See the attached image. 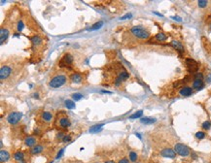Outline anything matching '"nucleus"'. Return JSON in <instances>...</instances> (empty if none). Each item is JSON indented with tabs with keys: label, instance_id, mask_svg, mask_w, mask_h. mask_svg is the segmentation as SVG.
Returning a JSON list of instances; mask_svg holds the SVG:
<instances>
[{
	"label": "nucleus",
	"instance_id": "cd10ccee",
	"mask_svg": "<svg viewBox=\"0 0 211 163\" xmlns=\"http://www.w3.org/2000/svg\"><path fill=\"white\" fill-rule=\"evenodd\" d=\"M196 138L198 140H202L205 138V133L202 132V131H198V132L196 133Z\"/></svg>",
	"mask_w": 211,
	"mask_h": 163
},
{
	"label": "nucleus",
	"instance_id": "2eb2a0df",
	"mask_svg": "<svg viewBox=\"0 0 211 163\" xmlns=\"http://www.w3.org/2000/svg\"><path fill=\"white\" fill-rule=\"evenodd\" d=\"M179 93H180L182 96H184V97H188V96L193 94V89H192V87H190V86H184L180 89Z\"/></svg>",
	"mask_w": 211,
	"mask_h": 163
},
{
	"label": "nucleus",
	"instance_id": "7c9ffc66",
	"mask_svg": "<svg viewBox=\"0 0 211 163\" xmlns=\"http://www.w3.org/2000/svg\"><path fill=\"white\" fill-rule=\"evenodd\" d=\"M198 6L201 8H204V7H206V6H207L208 2L206 1V0H199V1H198Z\"/></svg>",
	"mask_w": 211,
	"mask_h": 163
},
{
	"label": "nucleus",
	"instance_id": "2f4dec72",
	"mask_svg": "<svg viewBox=\"0 0 211 163\" xmlns=\"http://www.w3.org/2000/svg\"><path fill=\"white\" fill-rule=\"evenodd\" d=\"M24 22H22V20H19V22H18V31H22V29H24Z\"/></svg>",
	"mask_w": 211,
	"mask_h": 163
},
{
	"label": "nucleus",
	"instance_id": "423d86ee",
	"mask_svg": "<svg viewBox=\"0 0 211 163\" xmlns=\"http://www.w3.org/2000/svg\"><path fill=\"white\" fill-rule=\"evenodd\" d=\"M73 62V56L70 54H65L60 59L59 65V67H67L69 65H71Z\"/></svg>",
	"mask_w": 211,
	"mask_h": 163
},
{
	"label": "nucleus",
	"instance_id": "f3484780",
	"mask_svg": "<svg viewBox=\"0 0 211 163\" xmlns=\"http://www.w3.org/2000/svg\"><path fill=\"white\" fill-rule=\"evenodd\" d=\"M44 150V147L41 145H36L33 148H30V153L31 154H39Z\"/></svg>",
	"mask_w": 211,
	"mask_h": 163
},
{
	"label": "nucleus",
	"instance_id": "473e14b6",
	"mask_svg": "<svg viewBox=\"0 0 211 163\" xmlns=\"http://www.w3.org/2000/svg\"><path fill=\"white\" fill-rule=\"evenodd\" d=\"M71 139H72V137L70 135H64V137H63V139H62V142L63 143H69L71 141Z\"/></svg>",
	"mask_w": 211,
	"mask_h": 163
},
{
	"label": "nucleus",
	"instance_id": "39448f33",
	"mask_svg": "<svg viewBox=\"0 0 211 163\" xmlns=\"http://www.w3.org/2000/svg\"><path fill=\"white\" fill-rule=\"evenodd\" d=\"M176 154L177 153H175L174 148H166L161 150V156L164 157V158L174 159L176 157Z\"/></svg>",
	"mask_w": 211,
	"mask_h": 163
},
{
	"label": "nucleus",
	"instance_id": "c03bdc74",
	"mask_svg": "<svg viewBox=\"0 0 211 163\" xmlns=\"http://www.w3.org/2000/svg\"><path fill=\"white\" fill-rule=\"evenodd\" d=\"M209 26H210V29H211V23H210V25H209Z\"/></svg>",
	"mask_w": 211,
	"mask_h": 163
},
{
	"label": "nucleus",
	"instance_id": "1a4fd4ad",
	"mask_svg": "<svg viewBox=\"0 0 211 163\" xmlns=\"http://www.w3.org/2000/svg\"><path fill=\"white\" fill-rule=\"evenodd\" d=\"M59 126L61 128H63V129H67V128L71 125V121L68 116H62V118H59Z\"/></svg>",
	"mask_w": 211,
	"mask_h": 163
},
{
	"label": "nucleus",
	"instance_id": "ea45409f",
	"mask_svg": "<svg viewBox=\"0 0 211 163\" xmlns=\"http://www.w3.org/2000/svg\"><path fill=\"white\" fill-rule=\"evenodd\" d=\"M33 96H34V98H37V99L39 98V97H38V96H39V94H38V93H34V94H33Z\"/></svg>",
	"mask_w": 211,
	"mask_h": 163
},
{
	"label": "nucleus",
	"instance_id": "ddd939ff",
	"mask_svg": "<svg viewBox=\"0 0 211 163\" xmlns=\"http://www.w3.org/2000/svg\"><path fill=\"white\" fill-rule=\"evenodd\" d=\"M24 145L27 146L29 148H33L34 146H36V139L33 136H27L24 139Z\"/></svg>",
	"mask_w": 211,
	"mask_h": 163
},
{
	"label": "nucleus",
	"instance_id": "f704fd0d",
	"mask_svg": "<svg viewBox=\"0 0 211 163\" xmlns=\"http://www.w3.org/2000/svg\"><path fill=\"white\" fill-rule=\"evenodd\" d=\"M118 163H129V160L126 158V157H124V158H122V159H120L119 160V162Z\"/></svg>",
	"mask_w": 211,
	"mask_h": 163
},
{
	"label": "nucleus",
	"instance_id": "f8f14e48",
	"mask_svg": "<svg viewBox=\"0 0 211 163\" xmlns=\"http://www.w3.org/2000/svg\"><path fill=\"white\" fill-rule=\"evenodd\" d=\"M70 81L74 84H80L83 81V76L79 73H73L70 75Z\"/></svg>",
	"mask_w": 211,
	"mask_h": 163
},
{
	"label": "nucleus",
	"instance_id": "6ab92c4d",
	"mask_svg": "<svg viewBox=\"0 0 211 163\" xmlns=\"http://www.w3.org/2000/svg\"><path fill=\"white\" fill-rule=\"evenodd\" d=\"M157 119L154 118H150V116H145V118H142L140 119V122L142 124H153V123H155Z\"/></svg>",
	"mask_w": 211,
	"mask_h": 163
},
{
	"label": "nucleus",
	"instance_id": "9b49d317",
	"mask_svg": "<svg viewBox=\"0 0 211 163\" xmlns=\"http://www.w3.org/2000/svg\"><path fill=\"white\" fill-rule=\"evenodd\" d=\"M10 159V153L9 151H7L6 150H0V162L4 163L9 161Z\"/></svg>",
	"mask_w": 211,
	"mask_h": 163
},
{
	"label": "nucleus",
	"instance_id": "4be33fe9",
	"mask_svg": "<svg viewBox=\"0 0 211 163\" xmlns=\"http://www.w3.org/2000/svg\"><path fill=\"white\" fill-rule=\"evenodd\" d=\"M31 42L34 46H38L42 43V38L38 36V35H34V36L31 38Z\"/></svg>",
	"mask_w": 211,
	"mask_h": 163
},
{
	"label": "nucleus",
	"instance_id": "c756f323",
	"mask_svg": "<svg viewBox=\"0 0 211 163\" xmlns=\"http://www.w3.org/2000/svg\"><path fill=\"white\" fill-rule=\"evenodd\" d=\"M72 98L75 101H79L83 98V95L81 93H74V94H72Z\"/></svg>",
	"mask_w": 211,
	"mask_h": 163
},
{
	"label": "nucleus",
	"instance_id": "37998d69",
	"mask_svg": "<svg viewBox=\"0 0 211 163\" xmlns=\"http://www.w3.org/2000/svg\"><path fill=\"white\" fill-rule=\"evenodd\" d=\"M104 163H115V162L112 161V160H109V161H106V162H104Z\"/></svg>",
	"mask_w": 211,
	"mask_h": 163
},
{
	"label": "nucleus",
	"instance_id": "a878e982",
	"mask_svg": "<svg viewBox=\"0 0 211 163\" xmlns=\"http://www.w3.org/2000/svg\"><path fill=\"white\" fill-rule=\"evenodd\" d=\"M102 25H103V22L102 20H99V22H97L96 23H94L89 30H96V29H99L100 27H102Z\"/></svg>",
	"mask_w": 211,
	"mask_h": 163
},
{
	"label": "nucleus",
	"instance_id": "f03ea898",
	"mask_svg": "<svg viewBox=\"0 0 211 163\" xmlns=\"http://www.w3.org/2000/svg\"><path fill=\"white\" fill-rule=\"evenodd\" d=\"M66 81H67V78H66L64 75H57L52 79L49 84H50V86L53 87V88H57V87L62 86L63 84L66 83Z\"/></svg>",
	"mask_w": 211,
	"mask_h": 163
},
{
	"label": "nucleus",
	"instance_id": "58836bf2",
	"mask_svg": "<svg viewBox=\"0 0 211 163\" xmlns=\"http://www.w3.org/2000/svg\"><path fill=\"white\" fill-rule=\"evenodd\" d=\"M101 92H102V93H108V94H111V93H112L110 91H107V90H101Z\"/></svg>",
	"mask_w": 211,
	"mask_h": 163
},
{
	"label": "nucleus",
	"instance_id": "393cba45",
	"mask_svg": "<svg viewBox=\"0 0 211 163\" xmlns=\"http://www.w3.org/2000/svg\"><path fill=\"white\" fill-rule=\"evenodd\" d=\"M138 158V156H137V153H135V151H131L129 153V160H131V162H136V160Z\"/></svg>",
	"mask_w": 211,
	"mask_h": 163
},
{
	"label": "nucleus",
	"instance_id": "7ed1b4c3",
	"mask_svg": "<svg viewBox=\"0 0 211 163\" xmlns=\"http://www.w3.org/2000/svg\"><path fill=\"white\" fill-rule=\"evenodd\" d=\"M174 150H175L176 153L179 154L180 156H183V157L189 156L190 153H191V150H190V148H188L186 145L181 144V143H177V144H175V146H174Z\"/></svg>",
	"mask_w": 211,
	"mask_h": 163
},
{
	"label": "nucleus",
	"instance_id": "bb28decb",
	"mask_svg": "<svg viewBox=\"0 0 211 163\" xmlns=\"http://www.w3.org/2000/svg\"><path fill=\"white\" fill-rule=\"evenodd\" d=\"M142 114H143V111H137V112H135L133 115H131V116H129V118L131 119H134V118H139L141 116H142Z\"/></svg>",
	"mask_w": 211,
	"mask_h": 163
},
{
	"label": "nucleus",
	"instance_id": "aec40b11",
	"mask_svg": "<svg viewBox=\"0 0 211 163\" xmlns=\"http://www.w3.org/2000/svg\"><path fill=\"white\" fill-rule=\"evenodd\" d=\"M103 123H100V124H95L94 125V126H92L91 128H89V133H97V132H99V131L102 129V127H103Z\"/></svg>",
	"mask_w": 211,
	"mask_h": 163
},
{
	"label": "nucleus",
	"instance_id": "c85d7f7f",
	"mask_svg": "<svg viewBox=\"0 0 211 163\" xmlns=\"http://www.w3.org/2000/svg\"><path fill=\"white\" fill-rule=\"evenodd\" d=\"M202 128H203L204 130H208V129H210V127H211V122L209 121H204L203 123H202Z\"/></svg>",
	"mask_w": 211,
	"mask_h": 163
},
{
	"label": "nucleus",
	"instance_id": "e433bc0d",
	"mask_svg": "<svg viewBox=\"0 0 211 163\" xmlns=\"http://www.w3.org/2000/svg\"><path fill=\"white\" fill-rule=\"evenodd\" d=\"M171 19H173L174 20H177V22H181V17H171Z\"/></svg>",
	"mask_w": 211,
	"mask_h": 163
},
{
	"label": "nucleus",
	"instance_id": "0eeeda50",
	"mask_svg": "<svg viewBox=\"0 0 211 163\" xmlns=\"http://www.w3.org/2000/svg\"><path fill=\"white\" fill-rule=\"evenodd\" d=\"M11 74H12V68L10 66L3 65L1 67V69H0V79L2 81L9 78Z\"/></svg>",
	"mask_w": 211,
	"mask_h": 163
},
{
	"label": "nucleus",
	"instance_id": "4468645a",
	"mask_svg": "<svg viewBox=\"0 0 211 163\" xmlns=\"http://www.w3.org/2000/svg\"><path fill=\"white\" fill-rule=\"evenodd\" d=\"M14 159L19 163H25L24 161V153L21 150H18L14 153Z\"/></svg>",
	"mask_w": 211,
	"mask_h": 163
},
{
	"label": "nucleus",
	"instance_id": "9d476101",
	"mask_svg": "<svg viewBox=\"0 0 211 163\" xmlns=\"http://www.w3.org/2000/svg\"><path fill=\"white\" fill-rule=\"evenodd\" d=\"M9 34H10V32L7 28L1 27V29H0V43H1V45L2 44H4L5 41L8 39Z\"/></svg>",
	"mask_w": 211,
	"mask_h": 163
},
{
	"label": "nucleus",
	"instance_id": "5701e85b",
	"mask_svg": "<svg viewBox=\"0 0 211 163\" xmlns=\"http://www.w3.org/2000/svg\"><path fill=\"white\" fill-rule=\"evenodd\" d=\"M156 39L158 41H160V42H164V41L167 39V36L163 33V32H160V33H158L156 35Z\"/></svg>",
	"mask_w": 211,
	"mask_h": 163
},
{
	"label": "nucleus",
	"instance_id": "20e7f679",
	"mask_svg": "<svg viewBox=\"0 0 211 163\" xmlns=\"http://www.w3.org/2000/svg\"><path fill=\"white\" fill-rule=\"evenodd\" d=\"M22 113H20V112H13L11 113L9 116H7V121L9 122L10 124L12 125H15L17 124L18 122L21 121L22 118Z\"/></svg>",
	"mask_w": 211,
	"mask_h": 163
},
{
	"label": "nucleus",
	"instance_id": "412c9836",
	"mask_svg": "<svg viewBox=\"0 0 211 163\" xmlns=\"http://www.w3.org/2000/svg\"><path fill=\"white\" fill-rule=\"evenodd\" d=\"M42 118L43 121H45L46 122H50L53 118V115L50 112H43L42 114Z\"/></svg>",
	"mask_w": 211,
	"mask_h": 163
},
{
	"label": "nucleus",
	"instance_id": "72a5a7b5",
	"mask_svg": "<svg viewBox=\"0 0 211 163\" xmlns=\"http://www.w3.org/2000/svg\"><path fill=\"white\" fill-rule=\"evenodd\" d=\"M195 79H198V80H202V79H203V76H202L201 73H196V74H195L194 80H195Z\"/></svg>",
	"mask_w": 211,
	"mask_h": 163
},
{
	"label": "nucleus",
	"instance_id": "6e6552de",
	"mask_svg": "<svg viewBox=\"0 0 211 163\" xmlns=\"http://www.w3.org/2000/svg\"><path fill=\"white\" fill-rule=\"evenodd\" d=\"M186 64L188 67V71L190 73H195L198 69V63L193 58H186Z\"/></svg>",
	"mask_w": 211,
	"mask_h": 163
},
{
	"label": "nucleus",
	"instance_id": "79ce46f5",
	"mask_svg": "<svg viewBox=\"0 0 211 163\" xmlns=\"http://www.w3.org/2000/svg\"><path fill=\"white\" fill-rule=\"evenodd\" d=\"M135 135H136L137 137H138V138H139V139H141V136H140V134H138V133H135Z\"/></svg>",
	"mask_w": 211,
	"mask_h": 163
},
{
	"label": "nucleus",
	"instance_id": "dca6fc26",
	"mask_svg": "<svg viewBox=\"0 0 211 163\" xmlns=\"http://www.w3.org/2000/svg\"><path fill=\"white\" fill-rule=\"evenodd\" d=\"M171 46L176 49V51H178L179 52H181V54L185 52V49H184L183 45H182V44L179 42V41H172Z\"/></svg>",
	"mask_w": 211,
	"mask_h": 163
},
{
	"label": "nucleus",
	"instance_id": "a19ab883",
	"mask_svg": "<svg viewBox=\"0 0 211 163\" xmlns=\"http://www.w3.org/2000/svg\"><path fill=\"white\" fill-rule=\"evenodd\" d=\"M154 14H156V15H158V16H160V17H163V15H161V14H159V13H157V12H154Z\"/></svg>",
	"mask_w": 211,
	"mask_h": 163
},
{
	"label": "nucleus",
	"instance_id": "a211bd4d",
	"mask_svg": "<svg viewBox=\"0 0 211 163\" xmlns=\"http://www.w3.org/2000/svg\"><path fill=\"white\" fill-rule=\"evenodd\" d=\"M203 87V81L202 80H198V79H195L193 82V88L195 89H201Z\"/></svg>",
	"mask_w": 211,
	"mask_h": 163
},
{
	"label": "nucleus",
	"instance_id": "f257e3e1",
	"mask_svg": "<svg viewBox=\"0 0 211 163\" xmlns=\"http://www.w3.org/2000/svg\"><path fill=\"white\" fill-rule=\"evenodd\" d=\"M131 33L139 39H148L150 37L149 31L142 26H133L131 28Z\"/></svg>",
	"mask_w": 211,
	"mask_h": 163
},
{
	"label": "nucleus",
	"instance_id": "c9c22d12",
	"mask_svg": "<svg viewBox=\"0 0 211 163\" xmlns=\"http://www.w3.org/2000/svg\"><path fill=\"white\" fill-rule=\"evenodd\" d=\"M131 17H132V15H131V14H126V15H125V16H124V17H121V20L131 19Z\"/></svg>",
	"mask_w": 211,
	"mask_h": 163
},
{
	"label": "nucleus",
	"instance_id": "b1692460",
	"mask_svg": "<svg viewBox=\"0 0 211 163\" xmlns=\"http://www.w3.org/2000/svg\"><path fill=\"white\" fill-rule=\"evenodd\" d=\"M64 104H65V106L67 109H70V110H73L75 109V102L73 100H65L64 102Z\"/></svg>",
	"mask_w": 211,
	"mask_h": 163
},
{
	"label": "nucleus",
	"instance_id": "4c0bfd02",
	"mask_svg": "<svg viewBox=\"0 0 211 163\" xmlns=\"http://www.w3.org/2000/svg\"><path fill=\"white\" fill-rule=\"evenodd\" d=\"M62 153H63V150H60V151L59 153H57V158H59V157H60L62 155Z\"/></svg>",
	"mask_w": 211,
	"mask_h": 163
}]
</instances>
